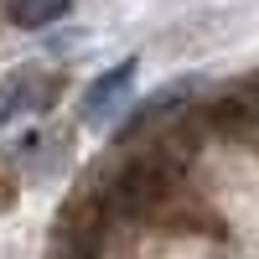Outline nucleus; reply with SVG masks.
Here are the masks:
<instances>
[{"label": "nucleus", "mask_w": 259, "mask_h": 259, "mask_svg": "<svg viewBox=\"0 0 259 259\" xmlns=\"http://www.w3.org/2000/svg\"><path fill=\"white\" fill-rule=\"evenodd\" d=\"M130 83H135V62H119L114 73H104L89 94H83V119L89 124H109L119 109H124V99H130Z\"/></svg>", "instance_id": "nucleus-1"}, {"label": "nucleus", "mask_w": 259, "mask_h": 259, "mask_svg": "<svg viewBox=\"0 0 259 259\" xmlns=\"http://www.w3.org/2000/svg\"><path fill=\"white\" fill-rule=\"evenodd\" d=\"M41 99H52V78L21 73V78H11L6 89H0V119H16L26 109H41Z\"/></svg>", "instance_id": "nucleus-2"}, {"label": "nucleus", "mask_w": 259, "mask_h": 259, "mask_svg": "<svg viewBox=\"0 0 259 259\" xmlns=\"http://www.w3.org/2000/svg\"><path fill=\"white\" fill-rule=\"evenodd\" d=\"M68 11H73V0H6V21H16V26H26V31L52 26V21H62Z\"/></svg>", "instance_id": "nucleus-3"}]
</instances>
